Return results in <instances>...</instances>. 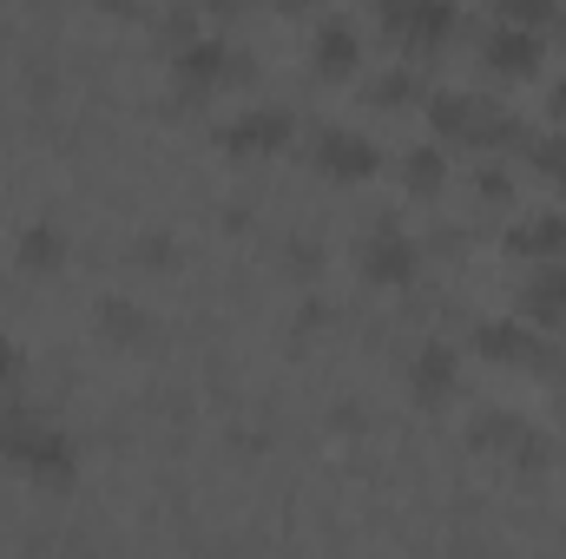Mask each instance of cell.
I'll use <instances>...</instances> for the list:
<instances>
[{"label": "cell", "instance_id": "18", "mask_svg": "<svg viewBox=\"0 0 566 559\" xmlns=\"http://www.w3.org/2000/svg\"><path fill=\"white\" fill-rule=\"evenodd\" d=\"M33 474H46V481H66L73 474V454H66V441H33Z\"/></svg>", "mask_w": 566, "mask_h": 559}, {"label": "cell", "instance_id": "6", "mask_svg": "<svg viewBox=\"0 0 566 559\" xmlns=\"http://www.w3.org/2000/svg\"><path fill=\"white\" fill-rule=\"evenodd\" d=\"M363 277L402 289V283L416 277V244H409L402 231H376V238L363 244Z\"/></svg>", "mask_w": 566, "mask_h": 559}, {"label": "cell", "instance_id": "24", "mask_svg": "<svg viewBox=\"0 0 566 559\" xmlns=\"http://www.w3.org/2000/svg\"><path fill=\"white\" fill-rule=\"evenodd\" d=\"M554 119H566V80L554 86Z\"/></svg>", "mask_w": 566, "mask_h": 559}, {"label": "cell", "instance_id": "5", "mask_svg": "<svg viewBox=\"0 0 566 559\" xmlns=\"http://www.w3.org/2000/svg\"><path fill=\"white\" fill-rule=\"evenodd\" d=\"M481 60H488V73L494 80H534L541 73V40L527 33V27H501V33H488V46H481Z\"/></svg>", "mask_w": 566, "mask_h": 559}, {"label": "cell", "instance_id": "14", "mask_svg": "<svg viewBox=\"0 0 566 559\" xmlns=\"http://www.w3.org/2000/svg\"><path fill=\"white\" fill-rule=\"evenodd\" d=\"M474 119H481V106H474V99H461V93L428 99V126H434L441 139H468V133H474Z\"/></svg>", "mask_w": 566, "mask_h": 559}, {"label": "cell", "instance_id": "11", "mask_svg": "<svg viewBox=\"0 0 566 559\" xmlns=\"http://www.w3.org/2000/svg\"><path fill=\"white\" fill-rule=\"evenodd\" d=\"M409 389H416V402H422V409H434V402L454 389V349L428 342L422 356H416V369H409Z\"/></svg>", "mask_w": 566, "mask_h": 559}, {"label": "cell", "instance_id": "22", "mask_svg": "<svg viewBox=\"0 0 566 559\" xmlns=\"http://www.w3.org/2000/svg\"><path fill=\"white\" fill-rule=\"evenodd\" d=\"M7 376H13V342L0 336V382H7Z\"/></svg>", "mask_w": 566, "mask_h": 559}, {"label": "cell", "instance_id": "2", "mask_svg": "<svg viewBox=\"0 0 566 559\" xmlns=\"http://www.w3.org/2000/svg\"><path fill=\"white\" fill-rule=\"evenodd\" d=\"M376 13L409 46H441L454 33V0H376Z\"/></svg>", "mask_w": 566, "mask_h": 559}, {"label": "cell", "instance_id": "12", "mask_svg": "<svg viewBox=\"0 0 566 559\" xmlns=\"http://www.w3.org/2000/svg\"><path fill=\"white\" fill-rule=\"evenodd\" d=\"M13 257H20V271H60L66 264V238L53 224H27L13 238Z\"/></svg>", "mask_w": 566, "mask_h": 559}, {"label": "cell", "instance_id": "15", "mask_svg": "<svg viewBox=\"0 0 566 559\" xmlns=\"http://www.w3.org/2000/svg\"><path fill=\"white\" fill-rule=\"evenodd\" d=\"M441 178H448V158H441V145H416V151L402 158V184H409L416 198H434V191H441Z\"/></svg>", "mask_w": 566, "mask_h": 559}, {"label": "cell", "instance_id": "10", "mask_svg": "<svg viewBox=\"0 0 566 559\" xmlns=\"http://www.w3.org/2000/svg\"><path fill=\"white\" fill-rule=\"evenodd\" d=\"M356 60H363V40H356V27L349 20H323L316 27V73H356Z\"/></svg>", "mask_w": 566, "mask_h": 559}, {"label": "cell", "instance_id": "26", "mask_svg": "<svg viewBox=\"0 0 566 559\" xmlns=\"http://www.w3.org/2000/svg\"><path fill=\"white\" fill-rule=\"evenodd\" d=\"M218 7H251V0H218Z\"/></svg>", "mask_w": 566, "mask_h": 559}, {"label": "cell", "instance_id": "8", "mask_svg": "<svg viewBox=\"0 0 566 559\" xmlns=\"http://www.w3.org/2000/svg\"><path fill=\"white\" fill-rule=\"evenodd\" d=\"M521 309H527L534 323H560V316H566V257H547V264L527 277Z\"/></svg>", "mask_w": 566, "mask_h": 559}, {"label": "cell", "instance_id": "3", "mask_svg": "<svg viewBox=\"0 0 566 559\" xmlns=\"http://www.w3.org/2000/svg\"><path fill=\"white\" fill-rule=\"evenodd\" d=\"M290 133H296V119H290L283 106H258V113H238V119L218 133V145L238 151V158H251V151H277Z\"/></svg>", "mask_w": 566, "mask_h": 559}, {"label": "cell", "instance_id": "16", "mask_svg": "<svg viewBox=\"0 0 566 559\" xmlns=\"http://www.w3.org/2000/svg\"><path fill=\"white\" fill-rule=\"evenodd\" d=\"M99 329H106V336H119V342H139V336H145V316L133 309V303L106 296V303H99Z\"/></svg>", "mask_w": 566, "mask_h": 559}, {"label": "cell", "instance_id": "7", "mask_svg": "<svg viewBox=\"0 0 566 559\" xmlns=\"http://www.w3.org/2000/svg\"><path fill=\"white\" fill-rule=\"evenodd\" d=\"M507 251H514V257H534V264L566 257V218L560 211H541V218L514 224V231H507Z\"/></svg>", "mask_w": 566, "mask_h": 559}, {"label": "cell", "instance_id": "9", "mask_svg": "<svg viewBox=\"0 0 566 559\" xmlns=\"http://www.w3.org/2000/svg\"><path fill=\"white\" fill-rule=\"evenodd\" d=\"M474 349H481L488 362L514 369V362H527L541 342H534V329H527V323H481V329H474Z\"/></svg>", "mask_w": 566, "mask_h": 559}, {"label": "cell", "instance_id": "25", "mask_svg": "<svg viewBox=\"0 0 566 559\" xmlns=\"http://www.w3.org/2000/svg\"><path fill=\"white\" fill-rule=\"evenodd\" d=\"M283 13H303V7H310V0H277Z\"/></svg>", "mask_w": 566, "mask_h": 559}, {"label": "cell", "instance_id": "4", "mask_svg": "<svg viewBox=\"0 0 566 559\" xmlns=\"http://www.w3.org/2000/svg\"><path fill=\"white\" fill-rule=\"evenodd\" d=\"M316 165H323L329 178H343V184H363V178L382 171V151L363 139V133H323V139H316Z\"/></svg>", "mask_w": 566, "mask_h": 559}, {"label": "cell", "instance_id": "19", "mask_svg": "<svg viewBox=\"0 0 566 559\" xmlns=\"http://www.w3.org/2000/svg\"><path fill=\"white\" fill-rule=\"evenodd\" d=\"M494 7H501V20H514V27H547L560 0H494Z\"/></svg>", "mask_w": 566, "mask_h": 559}, {"label": "cell", "instance_id": "20", "mask_svg": "<svg viewBox=\"0 0 566 559\" xmlns=\"http://www.w3.org/2000/svg\"><path fill=\"white\" fill-rule=\"evenodd\" d=\"M534 165H541L554 184H566V139H541L534 145Z\"/></svg>", "mask_w": 566, "mask_h": 559}, {"label": "cell", "instance_id": "23", "mask_svg": "<svg viewBox=\"0 0 566 559\" xmlns=\"http://www.w3.org/2000/svg\"><path fill=\"white\" fill-rule=\"evenodd\" d=\"M99 7H113V13H139V0H99Z\"/></svg>", "mask_w": 566, "mask_h": 559}, {"label": "cell", "instance_id": "1", "mask_svg": "<svg viewBox=\"0 0 566 559\" xmlns=\"http://www.w3.org/2000/svg\"><path fill=\"white\" fill-rule=\"evenodd\" d=\"M244 73H251V60H231V46L218 33H191L185 46H171V86H185V93H211Z\"/></svg>", "mask_w": 566, "mask_h": 559}, {"label": "cell", "instance_id": "13", "mask_svg": "<svg viewBox=\"0 0 566 559\" xmlns=\"http://www.w3.org/2000/svg\"><path fill=\"white\" fill-rule=\"evenodd\" d=\"M468 434H474V447H521L527 461L541 454V441H534V434H527V428H521L514 415H481L474 428H468Z\"/></svg>", "mask_w": 566, "mask_h": 559}, {"label": "cell", "instance_id": "21", "mask_svg": "<svg viewBox=\"0 0 566 559\" xmlns=\"http://www.w3.org/2000/svg\"><path fill=\"white\" fill-rule=\"evenodd\" d=\"M474 191H481L488 204H507V198H514V184H507V171H481V178H474Z\"/></svg>", "mask_w": 566, "mask_h": 559}, {"label": "cell", "instance_id": "17", "mask_svg": "<svg viewBox=\"0 0 566 559\" xmlns=\"http://www.w3.org/2000/svg\"><path fill=\"white\" fill-rule=\"evenodd\" d=\"M416 86H422V80H416V73H402V66H396V73H376L369 106H409V99H416Z\"/></svg>", "mask_w": 566, "mask_h": 559}]
</instances>
